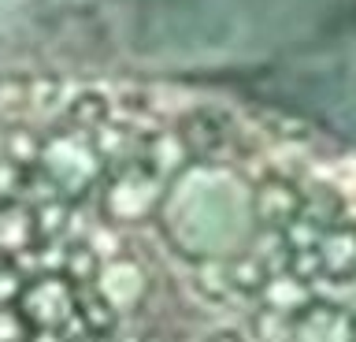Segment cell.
Listing matches in <instances>:
<instances>
[{
	"label": "cell",
	"mask_w": 356,
	"mask_h": 342,
	"mask_svg": "<svg viewBox=\"0 0 356 342\" xmlns=\"http://www.w3.org/2000/svg\"><path fill=\"white\" fill-rule=\"evenodd\" d=\"M11 4H26V0H0V8H11Z\"/></svg>",
	"instance_id": "cell-1"
}]
</instances>
